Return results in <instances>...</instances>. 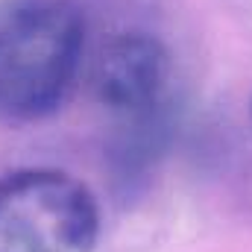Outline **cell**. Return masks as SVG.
Here are the masks:
<instances>
[{
	"label": "cell",
	"instance_id": "cell-1",
	"mask_svg": "<svg viewBox=\"0 0 252 252\" xmlns=\"http://www.w3.org/2000/svg\"><path fill=\"white\" fill-rule=\"evenodd\" d=\"M85 53L76 0H0V121L32 124L70 94Z\"/></svg>",
	"mask_w": 252,
	"mask_h": 252
},
{
	"label": "cell",
	"instance_id": "cell-2",
	"mask_svg": "<svg viewBox=\"0 0 252 252\" xmlns=\"http://www.w3.org/2000/svg\"><path fill=\"white\" fill-rule=\"evenodd\" d=\"M100 232L94 193L50 167L0 176V252H91Z\"/></svg>",
	"mask_w": 252,
	"mask_h": 252
},
{
	"label": "cell",
	"instance_id": "cell-3",
	"mask_svg": "<svg viewBox=\"0 0 252 252\" xmlns=\"http://www.w3.org/2000/svg\"><path fill=\"white\" fill-rule=\"evenodd\" d=\"M170 73L167 50L147 32H121L106 41L91 67L97 103L118 115H147L164 94Z\"/></svg>",
	"mask_w": 252,
	"mask_h": 252
}]
</instances>
